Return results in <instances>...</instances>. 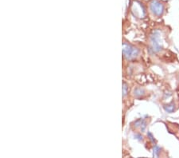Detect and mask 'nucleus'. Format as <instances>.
<instances>
[{"label": "nucleus", "mask_w": 179, "mask_h": 158, "mask_svg": "<svg viewBox=\"0 0 179 158\" xmlns=\"http://www.w3.org/2000/svg\"><path fill=\"white\" fill-rule=\"evenodd\" d=\"M132 12L135 14V15H137L138 17L143 18L146 15V11L144 9L143 6L140 3L138 2H135L133 6H132Z\"/></svg>", "instance_id": "4"}, {"label": "nucleus", "mask_w": 179, "mask_h": 158, "mask_svg": "<svg viewBox=\"0 0 179 158\" xmlns=\"http://www.w3.org/2000/svg\"><path fill=\"white\" fill-rule=\"evenodd\" d=\"M123 54L127 60H131L137 58L139 54V50L126 42L123 44Z\"/></svg>", "instance_id": "2"}, {"label": "nucleus", "mask_w": 179, "mask_h": 158, "mask_svg": "<svg viewBox=\"0 0 179 158\" xmlns=\"http://www.w3.org/2000/svg\"><path fill=\"white\" fill-rule=\"evenodd\" d=\"M148 136L150 137V140L152 141V142H155V139H154V138H153V136L151 133H148Z\"/></svg>", "instance_id": "9"}, {"label": "nucleus", "mask_w": 179, "mask_h": 158, "mask_svg": "<svg viewBox=\"0 0 179 158\" xmlns=\"http://www.w3.org/2000/svg\"><path fill=\"white\" fill-rule=\"evenodd\" d=\"M164 109L166 110V112H167V113H173V112L175 110V105H174V103L172 102L170 103V104L166 105L164 106Z\"/></svg>", "instance_id": "5"}, {"label": "nucleus", "mask_w": 179, "mask_h": 158, "mask_svg": "<svg viewBox=\"0 0 179 158\" xmlns=\"http://www.w3.org/2000/svg\"><path fill=\"white\" fill-rule=\"evenodd\" d=\"M150 50L153 53H159L162 49V42L161 39V34L159 30H155L150 35Z\"/></svg>", "instance_id": "1"}, {"label": "nucleus", "mask_w": 179, "mask_h": 158, "mask_svg": "<svg viewBox=\"0 0 179 158\" xmlns=\"http://www.w3.org/2000/svg\"><path fill=\"white\" fill-rule=\"evenodd\" d=\"M143 90L142 89H136L135 90V96L137 97H139L141 96V95H143Z\"/></svg>", "instance_id": "7"}, {"label": "nucleus", "mask_w": 179, "mask_h": 158, "mask_svg": "<svg viewBox=\"0 0 179 158\" xmlns=\"http://www.w3.org/2000/svg\"><path fill=\"white\" fill-rule=\"evenodd\" d=\"M123 96H125L127 94V85L126 83H123Z\"/></svg>", "instance_id": "8"}, {"label": "nucleus", "mask_w": 179, "mask_h": 158, "mask_svg": "<svg viewBox=\"0 0 179 158\" xmlns=\"http://www.w3.org/2000/svg\"><path fill=\"white\" fill-rule=\"evenodd\" d=\"M150 10L155 16L160 17L164 12V5L159 0H151L150 2Z\"/></svg>", "instance_id": "3"}, {"label": "nucleus", "mask_w": 179, "mask_h": 158, "mask_svg": "<svg viewBox=\"0 0 179 158\" xmlns=\"http://www.w3.org/2000/svg\"><path fill=\"white\" fill-rule=\"evenodd\" d=\"M161 152V148L158 145L154 147V151H153V156L154 157H159V153Z\"/></svg>", "instance_id": "6"}]
</instances>
